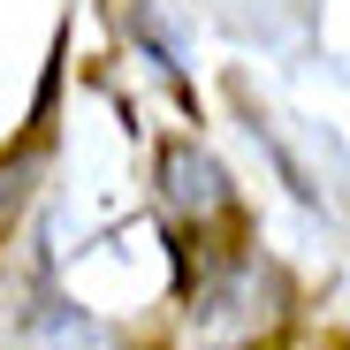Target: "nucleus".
Listing matches in <instances>:
<instances>
[{
  "label": "nucleus",
  "mask_w": 350,
  "mask_h": 350,
  "mask_svg": "<svg viewBox=\"0 0 350 350\" xmlns=\"http://www.w3.org/2000/svg\"><path fill=\"white\" fill-rule=\"evenodd\" d=\"M160 191H167V206L183 213V221H221L228 206V175L198 152V145H167V160H160Z\"/></svg>",
  "instance_id": "1"
}]
</instances>
